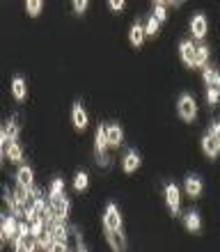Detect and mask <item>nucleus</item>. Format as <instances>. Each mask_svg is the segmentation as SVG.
<instances>
[{
  "mask_svg": "<svg viewBox=\"0 0 220 252\" xmlns=\"http://www.w3.org/2000/svg\"><path fill=\"white\" fill-rule=\"evenodd\" d=\"M177 113L184 122H193L197 117V103L190 94H181L179 99H177Z\"/></svg>",
  "mask_w": 220,
  "mask_h": 252,
  "instance_id": "1",
  "label": "nucleus"
},
{
  "mask_svg": "<svg viewBox=\"0 0 220 252\" xmlns=\"http://www.w3.org/2000/svg\"><path fill=\"white\" fill-rule=\"evenodd\" d=\"M0 236H2V241H14L19 236V220H16V216H2Z\"/></svg>",
  "mask_w": 220,
  "mask_h": 252,
  "instance_id": "2",
  "label": "nucleus"
},
{
  "mask_svg": "<svg viewBox=\"0 0 220 252\" xmlns=\"http://www.w3.org/2000/svg\"><path fill=\"white\" fill-rule=\"evenodd\" d=\"M165 202L170 206L172 216H179V204H181V190L177 184H167L165 186Z\"/></svg>",
  "mask_w": 220,
  "mask_h": 252,
  "instance_id": "3",
  "label": "nucleus"
},
{
  "mask_svg": "<svg viewBox=\"0 0 220 252\" xmlns=\"http://www.w3.org/2000/svg\"><path fill=\"white\" fill-rule=\"evenodd\" d=\"M103 227L106 229H122V216H120V209L115 204L106 206V211H103Z\"/></svg>",
  "mask_w": 220,
  "mask_h": 252,
  "instance_id": "4",
  "label": "nucleus"
},
{
  "mask_svg": "<svg viewBox=\"0 0 220 252\" xmlns=\"http://www.w3.org/2000/svg\"><path fill=\"white\" fill-rule=\"evenodd\" d=\"M106 239H108V243H110V248H113L115 252L126 250V236H124L122 229H106Z\"/></svg>",
  "mask_w": 220,
  "mask_h": 252,
  "instance_id": "5",
  "label": "nucleus"
},
{
  "mask_svg": "<svg viewBox=\"0 0 220 252\" xmlns=\"http://www.w3.org/2000/svg\"><path fill=\"white\" fill-rule=\"evenodd\" d=\"M48 204H51V209H53L55 218L60 220V222H64V218H67V213H69V199L64 197V195H60V197L48 199Z\"/></svg>",
  "mask_w": 220,
  "mask_h": 252,
  "instance_id": "6",
  "label": "nucleus"
},
{
  "mask_svg": "<svg viewBox=\"0 0 220 252\" xmlns=\"http://www.w3.org/2000/svg\"><path fill=\"white\" fill-rule=\"evenodd\" d=\"M179 55H181V60H184V64L193 69L195 66V55H197V46H195L193 41H181L179 44Z\"/></svg>",
  "mask_w": 220,
  "mask_h": 252,
  "instance_id": "7",
  "label": "nucleus"
},
{
  "mask_svg": "<svg viewBox=\"0 0 220 252\" xmlns=\"http://www.w3.org/2000/svg\"><path fill=\"white\" fill-rule=\"evenodd\" d=\"M202 149H204V154H207L209 158H216L220 154V140L216 138L214 133L209 131L204 138H202Z\"/></svg>",
  "mask_w": 220,
  "mask_h": 252,
  "instance_id": "8",
  "label": "nucleus"
},
{
  "mask_svg": "<svg viewBox=\"0 0 220 252\" xmlns=\"http://www.w3.org/2000/svg\"><path fill=\"white\" fill-rule=\"evenodd\" d=\"M16 184H21V186H26L32 190L34 188V172L30 165H21L19 170H16Z\"/></svg>",
  "mask_w": 220,
  "mask_h": 252,
  "instance_id": "9",
  "label": "nucleus"
},
{
  "mask_svg": "<svg viewBox=\"0 0 220 252\" xmlns=\"http://www.w3.org/2000/svg\"><path fill=\"white\" fill-rule=\"evenodd\" d=\"M108 147V126L101 124L96 128V135H94V154H106Z\"/></svg>",
  "mask_w": 220,
  "mask_h": 252,
  "instance_id": "10",
  "label": "nucleus"
},
{
  "mask_svg": "<svg viewBox=\"0 0 220 252\" xmlns=\"http://www.w3.org/2000/svg\"><path fill=\"white\" fill-rule=\"evenodd\" d=\"M71 122H73V126H76L78 131H85L87 113H85V108L80 106V103H73V108H71Z\"/></svg>",
  "mask_w": 220,
  "mask_h": 252,
  "instance_id": "11",
  "label": "nucleus"
},
{
  "mask_svg": "<svg viewBox=\"0 0 220 252\" xmlns=\"http://www.w3.org/2000/svg\"><path fill=\"white\" fill-rule=\"evenodd\" d=\"M190 32H193L195 39H204L207 34V19L202 14H195L193 21H190Z\"/></svg>",
  "mask_w": 220,
  "mask_h": 252,
  "instance_id": "12",
  "label": "nucleus"
},
{
  "mask_svg": "<svg viewBox=\"0 0 220 252\" xmlns=\"http://www.w3.org/2000/svg\"><path fill=\"white\" fill-rule=\"evenodd\" d=\"M140 154L135 152V149H128L126 154H124V163H122V167H124V172H135L138 167H140Z\"/></svg>",
  "mask_w": 220,
  "mask_h": 252,
  "instance_id": "13",
  "label": "nucleus"
},
{
  "mask_svg": "<svg viewBox=\"0 0 220 252\" xmlns=\"http://www.w3.org/2000/svg\"><path fill=\"white\" fill-rule=\"evenodd\" d=\"M147 32H145V26H142L140 21H135L133 26H131V32H128V39H131V44H133L135 48L142 46V41H145Z\"/></svg>",
  "mask_w": 220,
  "mask_h": 252,
  "instance_id": "14",
  "label": "nucleus"
},
{
  "mask_svg": "<svg viewBox=\"0 0 220 252\" xmlns=\"http://www.w3.org/2000/svg\"><path fill=\"white\" fill-rule=\"evenodd\" d=\"M184 188H186V195H188V197H200V192H202V179H200V177H195V174H190V177L184 181Z\"/></svg>",
  "mask_w": 220,
  "mask_h": 252,
  "instance_id": "15",
  "label": "nucleus"
},
{
  "mask_svg": "<svg viewBox=\"0 0 220 252\" xmlns=\"http://www.w3.org/2000/svg\"><path fill=\"white\" fill-rule=\"evenodd\" d=\"M204 80H207L209 90H218L220 92V71L214 66H204Z\"/></svg>",
  "mask_w": 220,
  "mask_h": 252,
  "instance_id": "16",
  "label": "nucleus"
},
{
  "mask_svg": "<svg viewBox=\"0 0 220 252\" xmlns=\"http://www.w3.org/2000/svg\"><path fill=\"white\" fill-rule=\"evenodd\" d=\"M12 94H14V99H16V101L26 99V94H28L26 80L21 78V76H14V78H12Z\"/></svg>",
  "mask_w": 220,
  "mask_h": 252,
  "instance_id": "17",
  "label": "nucleus"
},
{
  "mask_svg": "<svg viewBox=\"0 0 220 252\" xmlns=\"http://www.w3.org/2000/svg\"><path fill=\"white\" fill-rule=\"evenodd\" d=\"M122 140H124V133L117 124H110L108 126V147H120Z\"/></svg>",
  "mask_w": 220,
  "mask_h": 252,
  "instance_id": "18",
  "label": "nucleus"
},
{
  "mask_svg": "<svg viewBox=\"0 0 220 252\" xmlns=\"http://www.w3.org/2000/svg\"><path fill=\"white\" fill-rule=\"evenodd\" d=\"M19 131H21V126L16 124L14 120H9L5 124V128H2V133H0V135H2V138H7V140H12V142H19Z\"/></svg>",
  "mask_w": 220,
  "mask_h": 252,
  "instance_id": "19",
  "label": "nucleus"
},
{
  "mask_svg": "<svg viewBox=\"0 0 220 252\" xmlns=\"http://www.w3.org/2000/svg\"><path fill=\"white\" fill-rule=\"evenodd\" d=\"M184 222H186V229L188 232H200V227H202V218H200V213L197 211H190L184 218Z\"/></svg>",
  "mask_w": 220,
  "mask_h": 252,
  "instance_id": "20",
  "label": "nucleus"
},
{
  "mask_svg": "<svg viewBox=\"0 0 220 252\" xmlns=\"http://www.w3.org/2000/svg\"><path fill=\"white\" fill-rule=\"evenodd\" d=\"M48 232L53 234V239H55V241H64V243H67V239H69V229H67L64 225H62L60 220H58V222H55V225L51 227Z\"/></svg>",
  "mask_w": 220,
  "mask_h": 252,
  "instance_id": "21",
  "label": "nucleus"
},
{
  "mask_svg": "<svg viewBox=\"0 0 220 252\" xmlns=\"http://www.w3.org/2000/svg\"><path fill=\"white\" fill-rule=\"evenodd\" d=\"M154 19H158V23H165V19H167V2H154Z\"/></svg>",
  "mask_w": 220,
  "mask_h": 252,
  "instance_id": "22",
  "label": "nucleus"
},
{
  "mask_svg": "<svg viewBox=\"0 0 220 252\" xmlns=\"http://www.w3.org/2000/svg\"><path fill=\"white\" fill-rule=\"evenodd\" d=\"M37 243H39L41 250H46V252H48V250H51V246L55 243V239H53V234H51V232L46 229V232H44V234L39 236V239H37Z\"/></svg>",
  "mask_w": 220,
  "mask_h": 252,
  "instance_id": "23",
  "label": "nucleus"
},
{
  "mask_svg": "<svg viewBox=\"0 0 220 252\" xmlns=\"http://www.w3.org/2000/svg\"><path fill=\"white\" fill-rule=\"evenodd\" d=\"M37 236H26V239H21V252H34L37 250Z\"/></svg>",
  "mask_w": 220,
  "mask_h": 252,
  "instance_id": "24",
  "label": "nucleus"
},
{
  "mask_svg": "<svg viewBox=\"0 0 220 252\" xmlns=\"http://www.w3.org/2000/svg\"><path fill=\"white\" fill-rule=\"evenodd\" d=\"M209 62V48L197 46V55H195V66H204Z\"/></svg>",
  "mask_w": 220,
  "mask_h": 252,
  "instance_id": "25",
  "label": "nucleus"
},
{
  "mask_svg": "<svg viewBox=\"0 0 220 252\" xmlns=\"http://www.w3.org/2000/svg\"><path fill=\"white\" fill-rule=\"evenodd\" d=\"M60 195H64V181H62V179H55L53 184H51V195H48V199L60 197Z\"/></svg>",
  "mask_w": 220,
  "mask_h": 252,
  "instance_id": "26",
  "label": "nucleus"
},
{
  "mask_svg": "<svg viewBox=\"0 0 220 252\" xmlns=\"http://www.w3.org/2000/svg\"><path fill=\"white\" fill-rule=\"evenodd\" d=\"M87 184H90V179H87V172H78L76 177H73V188H76V190H85Z\"/></svg>",
  "mask_w": 220,
  "mask_h": 252,
  "instance_id": "27",
  "label": "nucleus"
},
{
  "mask_svg": "<svg viewBox=\"0 0 220 252\" xmlns=\"http://www.w3.org/2000/svg\"><path fill=\"white\" fill-rule=\"evenodd\" d=\"M158 19H154V16H149L147 19V26H145V32H147V37H154V34L158 32Z\"/></svg>",
  "mask_w": 220,
  "mask_h": 252,
  "instance_id": "28",
  "label": "nucleus"
},
{
  "mask_svg": "<svg viewBox=\"0 0 220 252\" xmlns=\"http://www.w3.org/2000/svg\"><path fill=\"white\" fill-rule=\"evenodd\" d=\"M41 7H44V2H39V0H37V2H26V9H28V14H30V16H39V12H41Z\"/></svg>",
  "mask_w": 220,
  "mask_h": 252,
  "instance_id": "29",
  "label": "nucleus"
},
{
  "mask_svg": "<svg viewBox=\"0 0 220 252\" xmlns=\"http://www.w3.org/2000/svg\"><path fill=\"white\" fill-rule=\"evenodd\" d=\"M26 236H30V222H28V220H21L19 222V236H16V239H26Z\"/></svg>",
  "mask_w": 220,
  "mask_h": 252,
  "instance_id": "30",
  "label": "nucleus"
},
{
  "mask_svg": "<svg viewBox=\"0 0 220 252\" xmlns=\"http://www.w3.org/2000/svg\"><path fill=\"white\" fill-rule=\"evenodd\" d=\"M48 252H69V248H67V243H64V241H55Z\"/></svg>",
  "mask_w": 220,
  "mask_h": 252,
  "instance_id": "31",
  "label": "nucleus"
},
{
  "mask_svg": "<svg viewBox=\"0 0 220 252\" xmlns=\"http://www.w3.org/2000/svg\"><path fill=\"white\" fill-rule=\"evenodd\" d=\"M207 99H209V103H211V106H216V103H218V99H220V92H218V90H209Z\"/></svg>",
  "mask_w": 220,
  "mask_h": 252,
  "instance_id": "32",
  "label": "nucleus"
},
{
  "mask_svg": "<svg viewBox=\"0 0 220 252\" xmlns=\"http://www.w3.org/2000/svg\"><path fill=\"white\" fill-rule=\"evenodd\" d=\"M85 9H87V2H85V0H78V2H73V12L83 14Z\"/></svg>",
  "mask_w": 220,
  "mask_h": 252,
  "instance_id": "33",
  "label": "nucleus"
},
{
  "mask_svg": "<svg viewBox=\"0 0 220 252\" xmlns=\"http://www.w3.org/2000/svg\"><path fill=\"white\" fill-rule=\"evenodd\" d=\"M110 9H115V12H120V9H124V2H120V0H115V2H110Z\"/></svg>",
  "mask_w": 220,
  "mask_h": 252,
  "instance_id": "34",
  "label": "nucleus"
},
{
  "mask_svg": "<svg viewBox=\"0 0 220 252\" xmlns=\"http://www.w3.org/2000/svg\"><path fill=\"white\" fill-rule=\"evenodd\" d=\"M211 133H214L216 138H218V140H220V122H216V124H214V126H211Z\"/></svg>",
  "mask_w": 220,
  "mask_h": 252,
  "instance_id": "35",
  "label": "nucleus"
}]
</instances>
